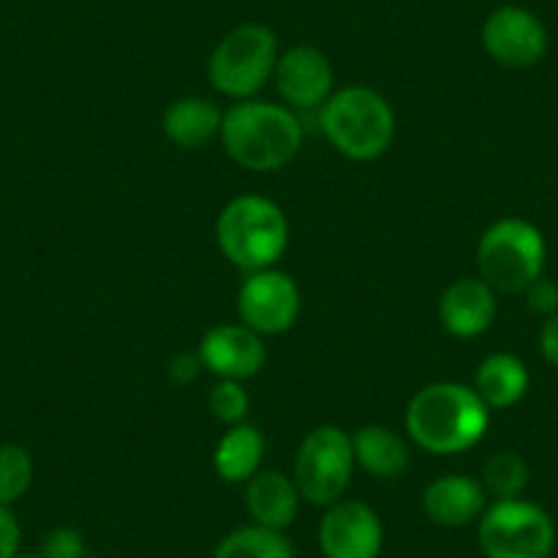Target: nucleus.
Returning a JSON list of instances; mask_svg holds the SVG:
<instances>
[{
    "mask_svg": "<svg viewBox=\"0 0 558 558\" xmlns=\"http://www.w3.org/2000/svg\"><path fill=\"white\" fill-rule=\"evenodd\" d=\"M490 427V408L474 386L436 380L418 389L405 408V433L430 454H460L474 449Z\"/></svg>",
    "mask_w": 558,
    "mask_h": 558,
    "instance_id": "obj_1",
    "label": "nucleus"
},
{
    "mask_svg": "<svg viewBox=\"0 0 558 558\" xmlns=\"http://www.w3.org/2000/svg\"><path fill=\"white\" fill-rule=\"evenodd\" d=\"M225 154L252 173H274L299 157L304 129L296 112L274 101H235L219 129Z\"/></svg>",
    "mask_w": 558,
    "mask_h": 558,
    "instance_id": "obj_2",
    "label": "nucleus"
},
{
    "mask_svg": "<svg viewBox=\"0 0 558 558\" xmlns=\"http://www.w3.org/2000/svg\"><path fill=\"white\" fill-rule=\"evenodd\" d=\"M320 129L337 154L353 162H373L395 143L397 118L378 90L348 85L320 107Z\"/></svg>",
    "mask_w": 558,
    "mask_h": 558,
    "instance_id": "obj_3",
    "label": "nucleus"
},
{
    "mask_svg": "<svg viewBox=\"0 0 558 558\" xmlns=\"http://www.w3.org/2000/svg\"><path fill=\"white\" fill-rule=\"evenodd\" d=\"M217 241L222 255L241 271H263L286 255L291 225L268 197L239 195L219 211Z\"/></svg>",
    "mask_w": 558,
    "mask_h": 558,
    "instance_id": "obj_4",
    "label": "nucleus"
},
{
    "mask_svg": "<svg viewBox=\"0 0 558 558\" xmlns=\"http://www.w3.org/2000/svg\"><path fill=\"white\" fill-rule=\"evenodd\" d=\"M545 235L525 219L493 222L476 244V268L493 291L523 293L545 271Z\"/></svg>",
    "mask_w": 558,
    "mask_h": 558,
    "instance_id": "obj_5",
    "label": "nucleus"
},
{
    "mask_svg": "<svg viewBox=\"0 0 558 558\" xmlns=\"http://www.w3.org/2000/svg\"><path fill=\"white\" fill-rule=\"evenodd\" d=\"M277 61L279 41L268 25H235L208 58V83L235 101L252 99L268 80H274Z\"/></svg>",
    "mask_w": 558,
    "mask_h": 558,
    "instance_id": "obj_6",
    "label": "nucleus"
},
{
    "mask_svg": "<svg viewBox=\"0 0 558 558\" xmlns=\"http://www.w3.org/2000/svg\"><path fill=\"white\" fill-rule=\"evenodd\" d=\"M353 469L356 458L351 436L337 425H320L304 436L291 476L302 493V501L313 507H331L345 496Z\"/></svg>",
    "mask_w": 558,
    "mask_h": 558,
    "instance_id": "obj_7",
    "label": "nucleus"
},
{
    "mask_svg": "<svg viewBox=\"0 0 558 558\" xmlns=\"http://www.w3.org/2000/svg\"><path fill=\"white\" fill-rule=\"evenodd\" d=\"M476 534L485 558H550L556 547L553 518L525 498L493 501L482 512Z\"/></svg>",
    "mask_w": 558,
    "mask_h": 558,
    "instance_id": "obj_8",
    "label": "nucleus"
},
{
    "mask_svg": "<svg viewBox=\"0 0 558 558\" xmlns=\"http://www.w3.org/2000/svg\"><path fill=\"white\" fill-rule=\"evenodd\" d=\"M239 318L260 337L286 335L302 313V291L291 274L279 268L246 274L239 288Z\"/></svg>",
    "mask_w": 558,
    "mask_h": 558,
    "instance_id": "obj_9",
    "label": "nucleus"
},
{
    "mask_svg": "<svg viewBox=\"0 0 558 558\" xmlns=\"http://www.w3.org/2000/svg\"><path fill=\"white\" fill-rule=\"evenodd\" d=\"M485 52L507 69H531L547 56V28L523 7H501L482 25Z\"/></svg>",
    "mask_w": 558,
    "mask_h": 558,
    "instance_id": "obj_10",
    "label": "nucleus"
},
{
    "mask_svg": "<svg viewBox=\"0 0 558 558\" xmlns=\"http://www.w3.org/2000/svg\"><path fill=\"white\" fill-rule=\"evenodd\" d=\"M384 520L364 501L340 498L326 507L318 525L324 558H378L384 550Z\"/></svg>",
    "mask_w": 558,
    "mask_h": 558,
    "instance_id": "obj_11",
    "label": "nucleus"
},
{
    "mask_svg": "<svg viewBox=\"0 0 558 558\" xmlns=\"http://www.w3.org/2000/svg\"><path fill=\"white\" fill-rule=\"evenodd\" d=\"M274 83L291 110H320L335 94V69L324 50L299 45L279 56Z\"/></svg>",
    "mask_w": 558,
    "mask_h": 558,
    "instance_id": "obj_12",
    "label": "nucleus"
},
{
    "mask_svg": "<svg viewBox=\"0 0 558 558\" xmlns=\"http://www.w3.org/2000/svg\"><path fill=\"white\" fill-rule=\"evenodd\" d=\"M203 369L217 375L219 380H250L266 364V345L257 331L244 324L214 326L203 335L197 345Z\"/></svg>",
    "mask_w": 558,
    "mask_h": 558,
    "instance_id": "obj_13",
    "label": "nucleus"
},
{
    "mask_svg": "<svg viewBox=\"0 0 558 558\" xmlns=\"http://www.w3.org/2000/svg\"><path fill=\"white\" fill-rule=\"evenodd\" d=\"M496 291L482 277H460L444 291L438 318L447 335L471 340L485 335L496 320Z\"/></svg>",
    "mask_w": 558,
    "mask_h": 558,
    "instance_id": "obj_14",
    "label": "nucleus"
},
{
    "mask_svg": "<svg viewBox=\"0 0 558 558\" xmlns=\"http://www.w3.org/2000/svg\"><path fill=\"white\" fill-rule=\"evenodd\" d=\"M422 509L427 520L441 529H463L482 518L487 509V493L480 480L469 474H444L425 487Z\"/></svg>",
    "mask_w": 558,
    "mask_h": 558,
    "instance_id": "obj_15",
    "label": "nucleus"
},
{
    "mask_svg": "<svg viewBox=\"0 0 558 558\" xmlns=\"http://www.w3.org/2000/svg\"><path fill=\"white\" fill-rule=\"evenodd\" d=\"M244 504L252 523L266 525V529L274 531H288L296 520L299 507H302V493H299L291 474L266 469L257 471L246 482Z\"/></svg>",
    "mask_w": 558,
    "mask_h": 558,
    "instance_id": "obj_16",
    "label": "nucleus"
},
{
    "mask_svg": "<svg viewBox=\"0 0 558 558\" xmlns=\"http://www.w3.org/2000/svg\"><path fill=\"white\" fill-rule=\"evenodd\" d=\"M222 116L225 112L214 101L203 99V96H184L165 110L162 132L173 146L195 151V148L208 146L214 137H219Z\"/></svg>",
    "mask_w": 558,
    "mask_h": 558,
    "instance_id": "obj_17",
    "label": "nucleus"
},
{
    "mask_svg": "<svg viewBox=\"0 0 558 558\" xmlns=\"http://www.w3.org/2000/svg\"><path fill=\"white\" fill-rule=\"evenodd\" d=\"M351 444L359 469L378 480H397L411 465V449L405 438L384 425L359 427L351 436Z\"/></svg>",
    "mask_w": 558,
    "mask_h": 558,
    "instance_id": "obj_18",
    "label": "nucleus"
},
{
    "mask_svg": "<svg viewBox=\"0 0 558 558\" xmlns=\"http://www.w3.org/2000/svg\"><path fill=\"white\" fill-rule=\"evenodd\" d=\"M531 375L525 364L512 353H493L476 367L474 389L490 411L518 405L525 397Z\"/></svg>",
    "mask_w": 558,
    "mask_h": 558,
    "instance_id": "obj_19",
    "label": "nucleus"
},
{
    "mask_svg": "<svg viewBox=\"0 0 558 558\" xmlns=\"http://www.w3.org/2000/svg\"><path fill=\"white\" fill-rule=\"evenodd\" d=\"M263 454H266L263 433L255 425L241 422V425L228 427V433L219 438L214 449V471L230 485H241V482L246 485L260 471Z\"/></svg>",
    "mask_w": 558,
    "mask_h": 558,
    "instance_id": "obj_20",
    "label": "nucleus"
},
{
    "mask_svg": "<svg viewBox=\"0 0 558 558\" xmlns=\"http://www.w3.org/2000/svg\"><path fill=\"white\" fill-rule=\"evenodd\" d=\"M214 558H296V550L286 531L250 523L225 534L214 547Z\"/></svg>",
    "mask_w": 558,
    "mask_h": 558,
    "instance_id": "obj_21",
    "label": "nucleus"
},
{
    "mask_svg": "<svg viewBox=\"0 0 558 558\" xmlns=\"http://www.w3.org/2000/svg\"><path fill=\"white\" fill-rule=\"evenodd\" d=\"M482 487L487 496L496 501H507V498H520L529 487V463L520 458L512 449L496 452L482 469Z\"/></svg>",
    "mask_w": 558,
    "mask_h": 558,
    "instance_id": "obj_22",
    "label": "nucleus"
},
{
    "mask_svg": "<svg viewBox=\"0 0 558 558\" xmlns=\"http://www.w3.org/2000/svg\"><path fill=\"white\" fill-rule=\"evenodd\" d=\"M34 485V458L20 444H0V507H12Z\"/></svg>",
    "mask_w": 558,
    "mask_h": 558,
    "instance_id": "obj_23",
    "label": "nucleus"
},
{
    "mask_svg": "<svg viewBox=\"0 0 558 558\" xmlns=\"http://www.w3.org/2000/svg\"><path fill=\"white\" fill-rule=\"evenodd\" d=\"M208 408L222 425H241L250 413V395L241 380H219L208 395Z\"/></svg>",
    "mask_w": 558,
    "mask_h": 558,
    "instance_id": "obj_24",
    "label": "nucleus"
},
{
    "mask_svg": "<svg viewBox=\"0 0 558 558\" xmlns=\"http://www.w3.org/2000/svg\"><path fill=\"white\" fill-rule=\"evenodd\" d=\"M41 556L45 558H88V545H85V536L80 534L72 525H61V529H52L45 536V545H41Z\"/></svg>",
    "mask_w": 558,
    "mask_h": 558,
    "instance_id": "obj_25",
    "label": "nucleus"
},
{
    "mask_svg": "<svg viewBox=\"0 0 558 558\" xmlns=\"http://www.w3.org/2000/svg\"><path fill=\"white\" fill-rule=\"evenodd\" d=\"M523 293H525V304H529L531 313L545 315V318H550V315L558 313V282L556 279H547L545 274H542V277L534 279V282H531Z\"/></svg>",
    "mask_w": 558,
    "mask_h": 558,
    "instance_id": "obj_26",
    "label": "nucleus"
},
{
    "mask_svg": "<svg viewBox=\"0 0 558 558\" xmlns=\"http://www.w3.org/2000/svg\"><path fill=\"white\" fill-rule=\"evenodd\" d=\"M20 542H23V531L12 507H0V558L20 556Z\"/></svg>",
    "mask_w": 558,
    "mask_h": 558,
    "instance_id": "obj_27",
    "label": "nucleus"
},
{
    "mask_svg": "<svg viewBox=\"0 0 558 558\" xmlns=\"http://www.w3.org/2000/svg\"><path fill=\"white\" fill-rule=\"evenodd\" d=\"M203 364H201V356L197 353H179L175 359H170L168 364V375L170 380H175V384H190V380H195L197 375H201Z\"/></svg>",
    "mask_w": 558,
    "mask_h": 558,
    "instance_id": "obj_28",
    "label": "nucleus"
},
{
    "mask_svg": "<svg viewBox=\"0 0 558 558\" xmlns=\"http://www.w3.org/2000/svg\"><path fill=\"white\" fill-rule=\"evenodd\" d=\"M539 353L545 356V362H550L553 367H558V313L550 315L545 320L539 331Z\"/></svg>",
    "mask_w": 558,
    "mask_h": 558,
    "instance_id": "obj_29",
    "label": "nucleus"
},
{
    "mask_svg": "<svg viewBox=\"0 0 558 558\" xmlns=\"http://www.w3.org/2000/svg\"><path fill=\"white\" fill-rule=\"evenodd\" d=\"M14 558H45V556H41V553H20V556Z\"/></svg>",
    "mask_w": 558,
    "mask_h": 558,
    "instance_id": "obj_30",
    "label": "nucleus"
}]
</instances>
